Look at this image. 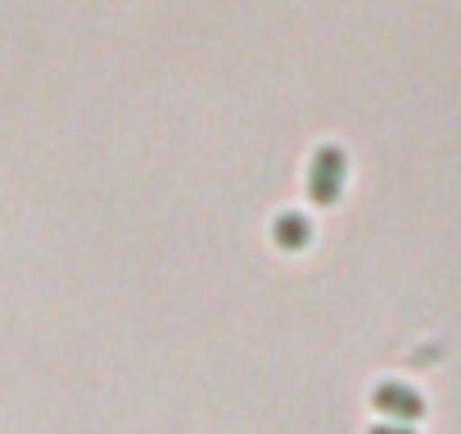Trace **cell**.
<instances>
[{"label":"cell","mask_w":461,"mask_h":434,"mask_svg":"<svg viewBox=\"0 0 461 434\" xmlns=\"http://www.w3.org/2000/svg\"><path fill=\"white\" fill-rule=\"evenodd\" d=\"M344 176H348V154H344L339 145H321V149L312 154V163H308V199H312L317 208L339 203Z\"/></svg>","instance_id":"obj_1"},{"label":"cell","mask_w":461,"mask_h":434,"mask_svg":"<svg viewBox=\"0 0 461 434\" xmlns=\"http://www.w3.org/2000/svg\"><path fill=\"white\" fill-rule=\"evenodd\" d=\"M272 240H276V249L299 254V249L312 245V222H308L303 212H281L276 222H272Z\"/></svg>","instance_id":"obj_3"},{"label":"cell","mask_w":461,"mask_h":434,"mask_svg":"<svg viewBox=\"0 0 461 434\" xmlns=\"http://www.w3.org/2000/svg\"><path fill=\"white\" fill-rule=\"evenodd\" d=\"M371 402H375V411H380V416H389L393 425H411V420H420V416H425V398H420L416 389L398 384V380L375 384Z\"/></svg>","instance_id":"obj_2"},{"label":"cell","mask_w":461,"mask_h":434,"mask_svg":"<svg viewBox=\"0 0 461 434\" xmlns=\"http://www.w3.org/2000/svg\"><path fill=\"white\" fill-rule=\"evenodd\" d=\"M366 434H416L411 425H393V420H384V425H375V429H366Z\"/></svg>","instance_id":"obj_4"}]
</instances>
